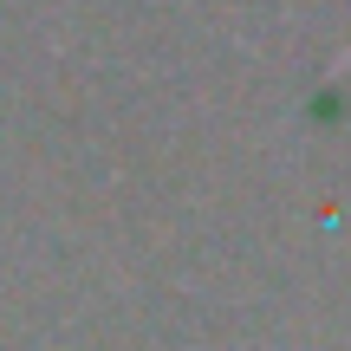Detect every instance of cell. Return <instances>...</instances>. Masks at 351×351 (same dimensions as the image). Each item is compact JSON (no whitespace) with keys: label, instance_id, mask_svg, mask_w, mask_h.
Listing matches in <instances>:
<instances>
[{"label":"cell","instance_id":"cell-1","mask_svg":"<svg viewBox=\"0 0 351 351\" xmlns=\"http://www.w3.org/2000/svg\"><path fill=\"white\" fill-rule=\"evenodd\" d=\"M339 65H351V52H345V59H339Z\"/></svg>","mask_w":351,"mask_h":351}]
</instances>
